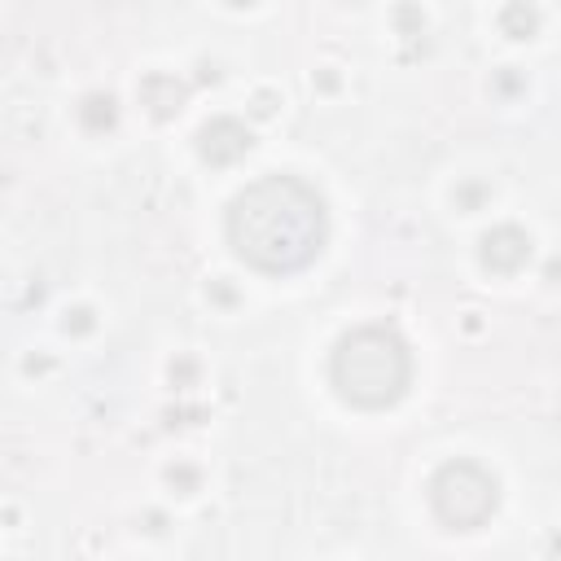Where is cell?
<instances>
[{"label": "cell", "instance_id": "obj_2", "mask_svg": "<svg viewBox=\"0 0 561 561\" xmlns=\"http://www.w3.org/2000/svg\"><path fill=\"white\" fill-rule=\"evenodd\" d=\"M333 377H337V390L346 399L381 408V403L399 399V390L408 381V355H403L394 333L359 329L342 342V351L333 359Z\"/></svg>", "mask_w": 561, "mask_h": 561}, {"label": "cell", "instance_id": "obj_1", "mask_svg": "<svg viewBox=\"0 0 561 561\" xmlns=\"http://www.w3.org/2000/svg\"><path fill=\"white\" fill-rule=\"evenodd\" d=\"M237 254L263 272H298L320 254L324 206L294 175H267L250 184L228 215Z\"/></svg>", "mask_w": 561, "mask_h": 561}]
</instances>
